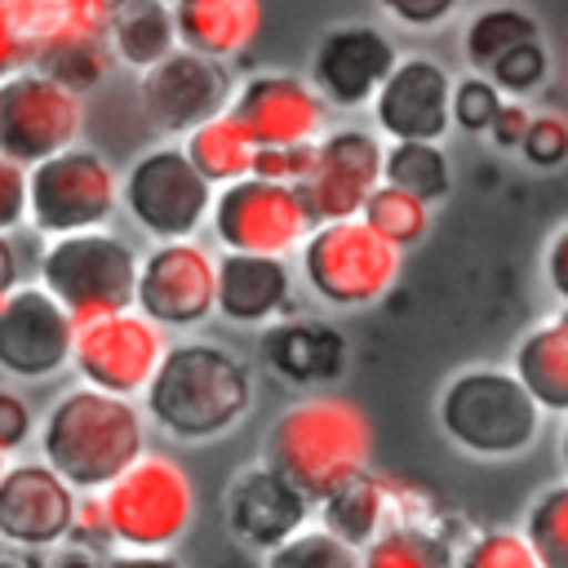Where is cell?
<instances>
[{"label":"cell","mask_w":568,"mask_h":568,"mask_svg":"<svg viewBox=\"0 0 568 568\" xmlns=\"http://www.w3.org/2000/svg\"><path fill=\"white\" fill-rule=\"evenodd\" d=\"M40 457L80 493H102L146 453V422L133 395L89 382L62 390L40 422Z\"/></svg>","instance_id":"1"},{"label":"cell","mask_w":568,"mask_h":568,"mask_svg":"<svg viewBox=\"0 0 568 568\" xmlns=\"http://www.w3.org/2000/svg\"><path fill=\"white\" fill-rule=\"evenodd\" d=\"M253 404V373L217 342H169L142 408L173 439H217Z\"/></svg>","instance_id":"2"},{"label":"cell","mask_w":568,"mask_h":568,"mask_svg":"<svg viewBox=\"0 0 568 568\" xmlns=\"http://www.w3.org/2000/svg\"><path fill=\"white\" fill-rule=\"evenodd\" d=\"M368 453L373 426L364 408L342 395L297 399L266 430V462L315 501H324L351 475L368 470Z\"/></svg>","instance_id":"3"},{"label":"cell","mask_w":568,"mask_h":568,"mask_svg":"<svg viewBox=\"0 0 568 568\" xmlns=\"http://www.w3.org/2000/svg\"><path fill=\"white\" fill-rule=\"evenodd\" d=\"M541 404L515 368H462L439 390V430L470 457H515L541 430Z\"/></svg>","instance_id":"4"},{"label":"cell","mask_w":568,"mask_h":568,"mask_svg":"<svg viewBox=\"0 0 568 568\" xmlns=\"http://www.w3.org/2000/svg\"><path fill=\"white\" fill-rule=\"evenodd\" d=\"M404 266V248H395L386 235H377L364 217H337L315 222L302 240V275L306 288L324 306H373L382 302Z\"/></svg>","instance_id":"5"},{"label":"cell","mask_w":568,"mask_h":568,"mask_svg":"<svg viewBox=\"0 0 568 568\" xmlns=\"http://www.w3.org/2000/svg\"><path fill=\"white\" fill-rule=\"evenodd\" d=\"M102 506L120 550H169L195 519V484L169 453H142L102 488Z\"/></svg>","instance_id":"6"},{"label":"cell","mask_w":568,"mask_h":568,"mask_svg":"<svg viewBox=\"0 0 568 568\" xmlns=\"http://www.w3.org/2000/svg\"><path fill=\"white\" fill-rule=\"evenodd\" d=\"M138 253L106 226L53 235L40 253V284L84 324L93 315L129 311L138 297Z\"/></svg>","instance_id":"7"},{"label":"cell","mask_w":568,"mask_h":568,"mask_svg":"<svg viewBox=\"0 0 568 568\" xmlns=\"http://www.w3.org/2000/svg\"><path fill=\"white\" fill-rule=\"evenodd\" d=\"M120 204V173L93 146H62L58 155L31 164L27 222L49 240L106 226Z\"/></svg>","instance_id":"8"},{"label":"cell","mask_w":568,"mask_h":568,"mask_svg":"<svg viewBox=\"0 0 568 568\" xmlns=\"http://www.w3.org/2000/svg\"><path fill=\"white\" fill-rule=\"evenodd\" d=\"M213 182L195 169L186 146H151L120 178L124 213L151 240H195L213 213Z\"/></svg>","instance_id":"9"},{"label":"cell","mask_w":568,"mask_h":568,"mask_svg":"<svg viewBox=\"0 0 568 568\" xmlns=\"http://www.w3.org/2000/svg\"><path fill=\"white\" fill-rule=\"evenodd\" d=\"M84 129V93L44 75L40 67H18L0 75V151L18 164H40L62 146H75Z\"/></svg>","instance_id":"10"},{"label":"cell","mask_w":568,"mask_h":568,"mask_svg":"<svg viewBox=\"0 0 568 568\" xmlns=\"http://www.w3.org/2000/svg\"><path fill=\"white\" fill-rule=\"evenodd\" d=\"M213 235L222 248L235 253H293L302 248V240L311 235L315 217L302 200L297 186L288 182H271V178H235L213 195Z\"/></svg>","instance_id":"11"},{"label":"cell","mask_w":568,"mask_h":568,"mask_svg":"<svg viewBox=\"0 0 568 568\" xmlns=\"http://www.w3.org/2000/svg\"><path fill=\"white\" fill-rule=\"evenodd\" d=\"M164 351H169L164 324H155L138 306H129V311L93 315L80 324L71 368L80 373V382H89L98 390L142 395L151 386Z\"/></svg>","instance_id":"12"},{"label":"cell","mask_w":568,"mask_h":568,"mask_svg":"<svg viewBox=\"0 0 568 568\" xmlns=\"http://www.w3.org/2000/svg\"><path fill=\"white\" fill-rule=\"evenodd\" d=\"M231 93H235V80L226 62L195 53L186 44H178L155 67L138 71V106L146 124L173 138H186L195 124L222 115L231 106Z\"/></svg>","instance_id":"13"},{"label":"cell","mask_w":568,"mask_h":568,"mask_svg":"<svg viewBox=\"0 0 568 568\" xmlns=\"http://www.w3.org/2000/svg\"><path fill=\"white\" fill-rule=\"evenodd\" d=\"M80 320L44 288L13 284L0 297V373L18 382L58 377L75 355Z\"/></svg>","instance_id":"14"},{"label":"cell","mask_w":568,"mask_h":568,"mask_svg":"<svg viewBox=\"0 0 568 568\" xmlns=\"http://www.w3.org/2000/svg\"><path fill=\"white\" fill-rule=\"evenodd\" d=\"M382 160L386 142L377 129H328L315 138V160L306 178L297 182L306 209L315 222H337V217H359L368 195L382 186Z\"/></svg>","instance_id":"15"},{"label":"cell","mask_w":568,"mask_h":568,"mask_svg":"<svg viewBox=\"0 0 568 568\" xmlns=\"http://www.w3.org/2000/svg\"><path fill=\"white\" fill-rule=\"evenodd\" d=\"M133 306L164 328L204 324L217 311V257L200 240H155L138 262Z\"/></svg>","instance_id":"16"},{"label":"cell","mask_w":568,"mask_h":568,"mask_svg":"<svg viewBox=\"0 0 568 568\" xmlns=\"http://www.w3.org/2000/svg\"><path fill=\"white\" fill-rule=\"evenodd\" d=\"M399 49L373 22H337L315 40L311 53V84L324 93L328 106L359 111L377 98L386 75L395 71Z\"/></svg>","instance_id":"17"},{"label":"cell","mask_w":568,"mask_h":568,"mask_svg":"<svg viewBox=\"0 0 568 568\" xmlns=\"http://www.w3.org/2000/svg\"><path fill=\"white\" fill-rule=\"evenodd\" d=\"M368 106L386 142H444L453 129V71L426 53H408Z\"/></svg>","instance_id":"18"},{"label":"cell","mask_w":568,"mask_h":568,"mask_svg":"<svg viewBox=\"0 0 568 568\" xmlns=\"http://www.w3.org/2000/svg\"><path fill=\"white\" fill-rule=\"evenodd\" d=\"M80 488H71L49 462H18L0 479V541L18 550L62 546L75 528Z\"/></svg>","instance_id":"19"},{"label":"cell","mask_w":568,"mask_h":568,"mask_svg":"<svg viewBox=\"0 0 568 568\" xmlns=\"http://www.w3.org/2000/svg\"><path fill=\"white\" fill-rule=\"evenodd\" d=\"M324 93L311 84V75L293 71H253L231 93V115L248 129L257 146H288V142H315L324 129Z\"/></svg>","instance_id":"20"},{"label":"cell","mask_w":568,"mask_h":568,"mask_svg":"<svg viewBox=\"0 0 568 568\" xmlns=\"http://www.w3.org/2000/svg\"><path fill=\"white\" fill-rule=\"evenodd\" d=\"M124 0H0V75L31 67L49 44L106 36Z\"/></svg>","instance_id":"21"},{"label":"cell","mask_w":568,"mask_h":568,"mask_svg":"<svg viewBox=\"0 0 568 568\" xmlns=\"http://www.w3.org/2000/svg\"><path fill=\"white\" fill-rule=\"evenodd\" d=\"M315 515V497H306L284 470L271 462L248 466L226 488V524L240 541L257 550H275L293 532H302Z\"/></svg>","instance_id":"22"},{"label":"cell","mask_w":568,"mask_h":568,"mask_svg":"<svg viewBox=\"0 0 568 568\" xmlns=\"http://www.w3.org/2000/svg\"><path fill=\"white\" fill-rule=\"evenodd\" d=\"M293 311V271L275 253H235L217 257V315L240 328L271 324Z\"/></svg>","instance_id":"23"},{"label":"cell","mask_w":568,"mask_h":568,"mask_svg":"<svg viewBox=\"0 0 568 568\" xmlns=\"http://www.w3.org/2000/svg\"><path fill=\"white\" fill-rule=\"evenodd\" d=\"M271 368L297 386H324L346 368V337L320 320H288L271 324L262 337Z\"/></svg>","instance_id":"24"},{"label":"cell","mask_w":568,"mask_h":568,"mask_svg":"<svg viewBox=\"0 0 568 568\" xmlns=\"http://www.w3.org/2000/svg\"><path fill=\"white\" fill-rule=\"evenodd\" d=\"M178 40L209 58H240L262 31V0H173Z\"/></svg>","instance_id":"25"},{"label":"cell","mask_w":568,"mask_h":568,"mask_svg":"<svg viewBox=\"0 0 568 568\" xmlns=\"http://www.w3.org/2000/svg\"><path fill=\"white\" fill-rule=\"evenodd\" d=\"M106 44H111V58L124 62L129 71L155 67L182 44L173 0H124L106 22Z\"/></svg>","instance_id":"26"},{"label":"cell","mask_w":568,"mask_h":568,"mask_svg":"<svg viewBox=\"0 0 568 568\" xmlns=\"http://www.w3.org/2000/svg\"><path fill=\"white\" fill-rule=\"evenodd\" d=\"M395 506V493H390V479L373 475V470H359L351 475L346 484H337L324 501H320V524L328 532H337L346 546L364 550L382 528H386V515Z\"/></svg>","instance_id":"27"},{"label":"cell","mask_w":568,"mask_h":568,"mask_svg":"<svg viewBox=\"0 0 568 568\" xmlns=\"http://www.w3.org/2000/svg\"><path fill=\"white\" fill-rule=\"evenodd\" d=\"M515 373L546 413H568V320L532 324L515 346Z\"/></svg>","instance_id":"28"},{"label":"cell","mask_w":568,"mask_h":568,"mask_svg":"<svg viewBox=\"0 0 568 568\" xmlns=\"http://www.w3.org/2000/svg\"><path fill=\"white\" fill-rule=\"evenodd\" d=\"M186 155L195 160V169L213 182V186H226L235 178H248L253 173V155H257V142L248 138V129L231 115V106L204 124H195L186 138H182Z\"/></svg>","instance_id":"29"},{"label":"cell","mask_w":568,"mask_h":568,"mask_svg":"<svg viewBox=\"0 0 568 568\" xmlns=\"http://www.w3.org/2000/svg\"><path fill=\"white\" fill-rule=\"evenodd\" d=\"M537 36H541V22L524 4H484L479 13H470L462 31V58L470 71H488L506 49Z\"/></svg>","instance_id":"30"},{"label":"cell","mask_w":568,"mask_h":568,"mask_svg":"<svg viewBox=\"0 0 568 568\" xmlns=\"http://www.w3.org/2000/svg\"><path fill=\"white\" fill-rule=\"evenodd\" d=\"M382 182H395L413 195H422L426 204L448 200L453 191V164L448 151L439 142H386V160H382Z\"/></svg>","instance_id":"31"},{"label":"cell","mask_w":568,"mask_h":568,"mask_svg":"<svg viewBox=\"0 0 568 568\" xmlns=\"http://www.w3.org/2000/svg\"><path fill=\"white\" fill-rule=\"evenodd\" d=\"M364 568H457V550L448 537L422 524H395L382 528L364 550Z\"/></svg>","instance_id":"32"},{"label":"cell","mask_w":568,"mask_h":568,"mask_svg":"<svg viewBox=\"0 0 568 568\" xmlns=\"http://www.w3.org/2000/svg\"><path fill=\"white\" fill-rule=\"evenodd\" d=\"M359 217H364L377 235H386L395 248H404V253H408L413 244H422L426 231H430V204H426L422 195L395 186V182H382V186L368 195V204H364Z\"/></svg>","instance_id":"33"},{"label":"cell","mask_w":568,"mask_h":568,"mask_svg":"<svg viewBox=\"0 0 568 568\" xmlns=\"http://www.w3.org/2000/svg\"><path fill=\"white\" fill-rule=\"evenodd\" d=\"M31 67H40L44 75L62 80L67 89L75 93H89L106 80V67H111V44L106 36H75V40H62V44H49Z\"/></svg>","instance_id":"34"},{"label":"cell","mask_w":568,"mask_h":568,"mask_svg":"<svg viewBox=\"0 0 568 568\" xmlns=\"http://www.w3.org/2000/svg\"><path fill=\"white\" fill-rule=\"evenodd\" d=\"M524 537L532 541L541 568H568V479L532 497L524 515Z\"/></svg>","instance_id":"35"},{"label":"cell","mask_w":568,"mask_h":568,"mask_svg":"<svg viewBox=\"0 0 568 568\" xmlns=\"http://www.w3.org/2000/svg\"><path fill=\"white\" fill-rule=\"evenodd\" d=\"M262 568H364V559L355 546H346L337 532H328L320 524V528H302L288 541H280L275 550H266Z\"/></svg>","instance_id":"36"},{"label":"cell","mask_w":568,"mask_h":568,"mask_svg":"<svg viewBox=\"0 0 568 568\" xmlns=\"http://www.w3.org/2000/svg\"><path fill=\"white\" fill-rule=\"evenodd\" d=\"M457 568H541L532 541L524 537V528H488L475 532L466 541V550L457 555Z\"/></svg>","instance_id":"37"},{"label":"cell","mask_w":568,"mask_h":568,"mask_svg":"<svg viewBox=\"0 0 568 568\" xmlns=\"http://www.w3.org/2000/svg\"><path fill=\"white\" fill-rule=\"evenodd\" d=\"M484 75H493L506 98H528V93H537V89L546 84V75H550V53H546V44H541V36H537V40H524V44L506 49Z\"/></svg>","instance_id":"38"},{"label":"cell","mask_w":568,"mask_h":568,"mask_svg":"<svg viewBox=\"0 0 568 568\" xmlns=\"http://www.w3.org/2000/svg\"><path fill=\"white\" fill-rule=\"evenodd\" d=\"M501 102H506V93L484 71H470V75L453 80V129H462V133H488L493 120H497V111H501Z\"/></svg>","instance_id":"39"},{"label":"cell","mask_w":568,"mask_h":568,"mask_svg":"<svg viewBox=\"0 0 568 568\" xmlns=\"http://www.w3.org/2000/svg\"><path fill=\"white\" fill-rule=\"evenodd\" d=\"M519 155L532 169H559L568 160V115L559 111H532V124L519 142Z\"/></svg>","instance_id":"40"},{"label":"cell","mask_w":568,"mask_h":568,"mask_svg":"<svg viewBox=\"0 0 568 568\" xmlns=\"http://www.w3.org/2000/svg\"><path fill=\"white\" fill-rule=\"evenodd\" d=\"M315 160V142H288V146H257L253 155V173L257 178H271V182H288L297 186L306 178Z\"/></svg>","instance_id":"41"},{"label":"cell","mask_w":568,"mask_h":568,"mask_svg":"<svg viewBox=\"0 0 568 568\" xmlns=\"http://www.w3.org/2000/svg\"><path fill=\"white\" fill-rule=\"evenodd\" d=\"M27 195L31 169L0 151V231H18V222H27Z\"/></svg>","instance_id":"42"},{"label":"cell","mask_w":568,"mask_h":568,"mask_svg":"<svg viewBox=\"0 0 568 568\" xmlns=\"http://www.w3.org/2000/svg\"><path fill=\"white\" fill-rule=\"evenodd\" d=\"M377 9L408 31H435L462 9V0H377Z\"/></svg>","instance_id":"43"},{"label":"cell","mask_w":568,"mask_h":568,"mask_svg":"<svg viewBox=\"0 0 568 568\" xmlns=\"http://www.w3.org/2000/svg\"><path fill=\"white\" fill-rule=\"evenodd\" d=\"M36 430V417H31V404L18 395V390H4L0 386V453H18Z\"/></svg>","instance_id":"44"},{"label":"cell","mask_w":568,"mask_h":568,"mask_svg":"<svg viewBox=\"0 0 568 568\" xmlns=\"http://www.w3.org/2000/svg\"><path fill=\"white\" fill-rule=\"evenodd\" d=\"M528 124H532V106H528L524 98H506L501 111H497V120H493V129H488L484 138H488L493 146H501V151H515V146L524 142Z\"/></svg>","instance_id":"45"},{"label":"cell","mask_w":568,"mask_h":568,"mask_svg":"<svg viewBox=\"0 0 568 568\" xmlns=\"http://www.w3.org/2000/svg\"><path fill=\"white\" fill-rule=\"evenodd\" d=\"M75 541H89V546H106L111 541V524H106V506H102V493H84L80 497V510H75V528H71Z\"/></svg>","instance_id":"46"},{"label":"cell","mask_w":568,"mask_h":568,"mask_svg":"<svg viewBox=\"0 0 568 568\" xmlns=\"http://www.w3.org/2000/svg\"><path fill=\"white\" fill-rule=\"evenodd\" d=\"M541 271H546V284L550 293L568 306V222L546 240V257H541Z\"/></svg>","instance_id":"47"},{"label":"cell","mask_w":568,"mask_h":568,"mask_svg":"<svg viewBox=\"0 0 568 568\" xmlns=\"http://www.w3.org/2000/svg\"><path fill=\"white\" fill-rule=\"evenodd\" d=\"M106 568H182L169 550H124L115 559H106Z\"/></svg>","instance_id":"48"},{"label":"cell","mask_w":568,"mask_h":568,"mask_svg":"<svg viewBox=\"0 0 568 568\" xmlns=\"http://www.w3.org/2000/svg\"><path fill=\"white\" fill-rule=\"evenodd\" d=\"M18 275H22V266H18V244L9 240V231H0V297H4L13 284H22Z\"/></svg>","instance_id":"49"},{"label":"cell","mask_w":568,"mask_h":568,"mask_svg":"<svg viewBox=\"0 0 568 568\" xmlns=\"http://www.w3.org/2000/svg\"><path fill=\"white\" fill-rule=\"evenodd\" d=\"M53 568H106V564H93V559H62V564H53Z\"/></svg>","instance_id":"50"},{"label":"cell","mask_w":568,"mask_h":568,"mask_svg":"<svg viewBox=\"0 0 568 568\" xmlns=\"http://www.w3.org/2000/svg\"><path fill=\"white\" fill-rule=\"evenodd\" d=\"M559 462H564V470H568V422H564V430H559Z\"/></svg>","instance_id":"51"},{"label":"cell","mask_w":568,"mask_h":568,"mask_svg":"<svg viewBox=\"0 0 568 568\" xmlns=\"http://www.w3.org/2000/svg\"><path fill=\"white\" fill-rule=\"evenodd\" d=\"M0 568H22V564H13V559H0Z\"/></svg>","instance_id":"52"},{"label":"cell","mask_w":568,"mask_h":568,"mask_svg":"<svg viewBox=\"0 0 568 568\" xmlns=\"http://www.w3.org/2000/svg\"><path fill=\"white\" fill-rule=\"evenodd\" d=\"M4 470H9V462H4V453H0V479H4Z\"/></svg>","instance_id":"53"},{"label":"cell","mask_w":568,"mask_h":568,"mask_svg":"<svg viewBox=\"0 0 568 568\" xmlns=\"http://www.w3.org/2000/svg\"><path fill=\"white\" fill-rule=\"evenodd\" d=\"M559 320H568V306H559Z\"/></svg>","instance_id":"54"}]
</instances>
